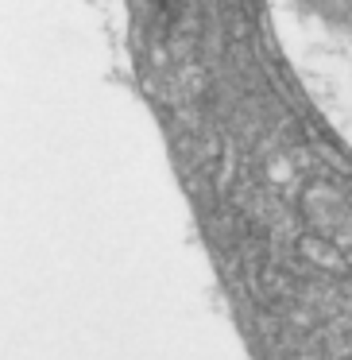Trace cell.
I'll return each mask as SVG.
<instances>
[{
    "label": "cell",
    "instance_id": "6da1fadb",
    "mask_svg": "<svg viewBox=\"0 0 352 360\" xmlns=\"http://www.w3.org/2000/svg\"><path fill=\"white\" fill-rule=\"evenodd\" d=\"M256 16L294 97L352 159V4H282Z\"/></svg>",
    "mask_w": 352,
    "mask_h": 360
}]
</instances>
